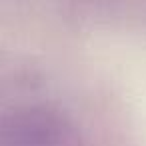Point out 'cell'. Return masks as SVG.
<instances>
[{"mask_svg":"<svg viewBox=\"0 0 146 146\" xmlns=\"http://www.w3.org/2000/svg\"><path fill=\"white\" fill-rule=\"evenodd\" d=\"M4 146H82L74 120L52 104H18L0 114Z\"/></svg>","mask_w":146,"mask_h":146,"instance_id":"obj_1","label":"cell"}]
</instances>
